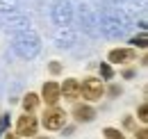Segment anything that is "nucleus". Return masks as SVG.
<instances>
[{
    "label": "nucleus",
    "mask_w": 148,
    "mask_h": 139,
    "mask_svg": "<svg viewBox=\"0 0 148 139\" xmlns=\"http://www.w3.org/2000/svg\"><path fill=\"white\" fill-rule=\"evenodd\" d=\"M80 96L87 100V103H98L103 96H105V85L100 78H84L80 82Z\"/></svg>",
    "instance_id": "obj_1"
},
{
    "label": "nucleus",
    "mask_w": 148,
    "mask_h": 139,
    "mask_svg": "<svg viewBox=\"0 0 148 139\" xmlns=\"http://www.w3.org/2000/svg\"><path fill=\"white\" fill-rule=\"evenodd\" d=\"M41 125L46 128V130H50V132H55V130H62L64 125H66V112L62 109V107H46V112L41 114Z\"/></svg>",
    "instance_id": "obj_2"
},
{
    "label": "nucleus",
    "mask_w": 148,
    "mask_h": 139,
    "mask_svg": "<svg viewBox=\"0 0 148 139\" xmlns=\"http://www.w3.org/2000/svg\"><path fill=\"white\" fill-rule=\"evenodd\" d=\"M37 128H39V121L37 116H32V114H23L18 116V123H16V137L23 139V137H34L37 135Z\"/></svg>",
    "instance_id": "obj_3"
},
{
    "label": "nucleus",
    "mask_w": 148,
    "mask_h": 139,
    "mask_svg": "<svg viewBox=\"0 0 148 139\" xmlns=\"http://www.w3.org/2000/svg\"><path fill=\"white\" fill-rule=\"evenodd\" d=\"M134 59H137L134 48H112L110 55H107V64H119V66H125Z\"/></svg>",
    "instance_id": "obj_4"
},
{
    "label": "nucleus",
    "mask_w": 148,
    "mask_h": 139,
    "mask_svg": "<svg viewBox=\"0 0 148 139\" xmlns=\"http://www.w3.org/2000/svg\"><path fill=\"white\" fill-rule=\"evenodd\" d=\"M41 100L48 105V107H55V105L62 100V94H59V82L48 80V82L41 87Z\"/></svg>",
    "instance_id": "obj_5"
},
{
    "label": "nucleus",
    "mask_w": 148,
    "mask_h": 139,
    "mask_svg": "<svg viewBox=\"0 0 148 139\" xmlns=\"http://www.w3.org/2000/svg\"><path fill=\"white\" fill-rule=\"evenodd\" d=\"M59 94H62V98H66V100H77L80 98V80H75V78H66L62 85H59Z\"/></svg>",
    "instance_id": "obj_6"
},
{
    "label": "nucleus",
    "mask_w": 148,
    "mask_h": 139,
    "mask_svg": "<svg viewBox=\"0 0 148 139\" xmlns=\"http://www.w3.org/2000/svg\"><path fill=\"white\" fill-rule=\"evenodd\" d=\"M73 119L77 123H91L96 119V109L89 103H75L73 107Z\"/></svg>",
    "instance_id": "obj_7"
},
{
    "label": "nucleus",
    "mask_w": 148,
    "mask_h": 139,
    "mask_svg": "<svg viewBox=\"0 0 148 139\" xmlns=\"http://www.w3.org/2000/svg\"><path fill=\"white\" fill-rule=\"evenodd\" d=\"M37 105H39V96L37 94L27 91V94L23 96V109H25V114H32V112L37 109Z\"/></svg>",
    "instance_id": "obj_8"
},
{
    "label": "nucleus",
    "mask_w": 148,
    "mask_h": 139,
    "mask_svg": "<svg viewBox=\"0 0 148 139\" xmlns=\"http://www.w3.org/2000/svg\"><path fill=\"white\" fill-rule=\"evenodd\" d=\"M100 78H103V82L105 80H112L114 78V69H112V64H107V62H100Z\"/></svg>",
    "instance_id": "obj_9"
},
{
    "label": "nucleus",
    "mask_w": 148,
    "mask_h": 139,
    "mask_svg": "<svg viewBox=\"0 0 148 139\" xmlns=\"http://www.w3.org/2000/svg\"><path fill=\"white\" fill-rule=\"evenodd\" d=\"M103 135H105V139H125V135H123L119 128H105Z\"/></svg>",
    "instance_id": "obj_10"
},
{
    "label": "nucleus",
    "mask_w": 148,
    "mask_h": 139,
    "mask_svg": "<svg viewBox=\"0 0 148 139\" xmlns=\"http://www.w3.org/2000/svg\"><path fill=\"white\" fill-rule=\"evenodd\" d=\"M137 119L141 123H148V105L146 103H139V107H137Z\"/></svg>",
    "instance_id": "obj_11"
},
{
    "label": "nucleus",
    "mask_w": 148,
    "mask_h": 139,
    "mask_svg": "<svg viewBox=\"0 0 148 139\" xmlns=\"http://www.w3.org/2000/svg\"><path fill=\"white\" fill-rule=\"evenodd\" d=\"M130 43H132V48H141V50H144V48L148 46V43H146V34H139V36H134V39H132Z\"/></svg>",
    "instance_id": "obj_12"
},
{
    "label": "nucleus",
    "mask_w": 148,
    "mask_h": 139,
    "mask_svg": "<svg viewBox=\"0 0 148 139\" xmlns=\"http://www.w3.org/2000/svg\"><path fill=\"white\" fill-rule=\"evenodd\" d=\"M48 71H50L53 75H57V73H62V64H59V62H50V64H48Z\"/></svg>",
    "instance_id": "obj_13"
},
{
    "label": "nucleus",
    "mask_w": 148,
    "mask_h": 139,
    "mask_svg": "<svg viewBox=\"0 0 148 139\" xmlns=\"http://www.w3.org/2000/svg\"><path fill=\"white\" fill-rule=\"evenodd\" d=\"M146 135H148V132H146V128H139V130L134 128V139H148Z\"/></svg>",
    "instance_id": "obj_14"
},
{
    "label": "nucleus",
    "mask_w": 148,
    "mask_h": 139,
    "mask_svg": "<svg viewBox=\"0 0 148 139\" xmlns=\"http://www.w3.org/2000/svg\"><path fill=\"white\" fill-rule=\"evenodd\" d=\"M134 73H137L134 69H125L123 71V78H134Z\"/></svg>",
    "instance_id": "obj_15"
},
{
    "label": "nucleus",
    "mask_w": 148,
    "mask_h": 139,
    "mask_svg": "<svg viewBox=\"0 0 148 139\" xmlns=\"http://www.w3.org/2000/svg\"><path fill=\"white\" fill-rule=\"evenodd\" d=\"M121 94V87H112L110 89V96H119Z\"/></svg>",
    "instance_id": "obj_16"
},
{
    "label": "nucleus",
    "mask_w": 148,
    "mask_h": 139,
    "mask_svg": "<svg viewBox=\"0 0 148 139\" xmlns=\"http://www.w3.org/2000/svg\"><path fill=\"white\" fill-rule=\"evenodd\" d=\"M5 139H18V137H16V135H12V132H7V135H5Z\"/></svg>",
    "instance_id": "obj_17"
},
{
    "label": "nucleus",
    "mask_w": 148,
    "mask_h": 139,
    "mask_svg": "<svg viewBox=\"0 0 148 139\" xmlns=\"http://www.w3.org/2000/svg\"><path fill=\"white\" fill-rule=\"evenodd\" d=\"M37 139H48V137H37Z\"/></svg>",
    "instance_id": "obj_18"
},
{
    "label": "nucleus",
    "mask_w": 148,
    "mask_h": 139,
    "mask_svg": "<svg viewBox=\"0 0 148 139\" xmlns=\"http://www.w3.org/2000/svg\"><path fill=\"white\" fill-rule=\"evenodd\" d=\"M0 119H2V116H0Z\"/></svg>",
    "instance_id": "obj_19"
}]
</instances>
